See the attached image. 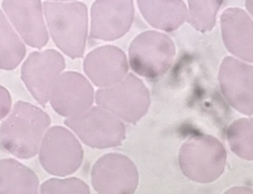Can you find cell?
<instances>
[{"label": "cell", "mask_w": 253, "mask_h": 194, "mask_svg": "<svg viewBox=\"0 0 253 194\" xmlns=\"http://www.w3.org/2000/svg\"><path fill=\"white\" fill-rule=\"evenodd\" d=\"M91 182L97 194H134L139 183V173L126 156L107 154L94 164Z\"/></svg>", "instance_id": "8"}, {"label": "cell", "mask_w": 253, "mask_h": 194, "mask_svg": "<svg viewBox=\"0 0 253 194\" xmlns=\"http://www.w3.org/2000/svg\"><path fill=\"white\" fill-rule=\"evenodd\" d=\"M85 74L99 88H109L126 77L128 64L126 55L116 46L96 48L84 61Z\"/></svg>", "instance_id": "14"}, {"label": "cell", "mask_w": 253, "mask_h": 194, "mask_svg": "<svg viewBox=\"0 0 253 194\" xmlns=\"http://www.w3.org/2000/svg\"><path fill=\"white\" fill-rule=\"evenodd\" d=\"M218 80L231 106L246 116L253 115V66L227 57L222 62Z\"/></svg>", "instance_id": "11"}, {"label": "cell", "mask_w": 253, "mask_h": 194, "mask_svg": "<svg viewBox=\"0 0 253 194\" xmlns=\"http://www.w3.org/2000/svg\"><path fill=\"white\" fill-rule=\"evenodd\" d=\"M11 96L8 93L7 89L4 87H1V119L3 120L4 116H7L9 111L11 110Z\"/></svg>", "instance_id": "22"}, {"label": "cell", "mask_w": 253, "mask_h": 194, "mask_svg": "<svg viewBox=\"0 0 253 194\" xmlns=\"http://www.w3.org/2000/svg\"><path fill=\"white\" fill-rule=\"evenodd\" d=\"M134 17L133 1H95L91 7L90 39H120L129 31Z\"/></svg>", "instance_id": "12"}, {"label": "cell", "mask_w": 253, "mask_h": 194, "mask_svg": "<svg viewBox=\"0 0 253 194\" xmlns=\"http://www.w3.org/2000/svg\"><path fill=\"white\" fill-rule=\"evenodd\" d=\"M137 4L149 25L165 32L175 31L187 20L183 1H137Z\"/></svg>", "instance_id": "16"}, {"label": "cell", "mask_w": 253, "mask_h": 194, "mask_svg": "<svg viewBox=\"0 0 253 194\" xmlns=\"http://www.w3.org/2000/svg\"><path fill=\"white\" fill-rule=\"evenodd\" d=\"M41 1H3L2 9L16 31L29 46L42 48L49 35L42 16Z\"/></svg>", "instance_id": "13"}, {"label": "cell", "mask_w": 253, "mask_h": 194, "mask_svg": "<svg viewBox=\"0 0 253 194\" xmlns=\"http://www.w3.org/2000/svg\"><path fill=\"white\" fill-rule=\"evenodd\" d=\"M95 92L83 75L67 71L60 76L53 87L49 103L62 116L73 118L91 109Z\"/></svg>", "instance_id": "10"}, {"label": "cell", "mask_w": 253, "mask_h": 194, "mask_svg": "<svg viewBox=\"0 0 253 194\" xmlns=\"http://www.w3.org/2000/svg\"><path fill=\"white\" fill-rule=\"evenodd\" d=\"M65 60L55 50L30 54L21 69V78L36 101L42 107L49 101L54 85L63 74Z\"/></svg>", "instance_id": "9"}, {"label": "cell", "mask_w": 253, "mask_h": 194, "mask_svg": "<svg viewBox=\"0 0 253 194\" xmlns=\"http://www.w3.org/2000/svg\"><path fill=\"white\" fill-rule=\"evenodd\" d=\"M40 194H90L88 185L78 178L50 179L40 187Z\"/></svg>", "instance_id": "21"}, {"label": "cell", "mask_w": 253, "mask_h": 194, "mask_svg": "<svg viewBox=\"0 0 253 194\" xmlns=\"http://www.w3.org/2000/svg\"><path fill=\"white\" fill-rule=\"evenodd\" d=\"M222 1H188L187 22L200 32L212 29Z\"/></svg>", "instance_id": "20"}, {"label": "cell", "mask_w": 253, "mask_h": 194, "mask_svg": "<svg viewBox=\"0 0 253 194\" xmlns=\"http://www.w3.org/2000/svg\"><path fill=\"white\" fill-rule=\"evenodd\" d=\"M49 125L50 118L44 111L31 103L18 102L1 123L2 149L18 159H31L40 151Z\"/></svg>", "instance_id": "1"}, {"label": "cell", "mask_w": 253, "mask_h": 194, "mask_svg": "<svg viewBox=\"0 0 253 194\" xmlns=\"http://www.w3.org/2000/svg\"><path fill=\"white\" fill-rule=\"evenodd\" d=\"M95 102L121 120L135 124L148 112L151 100L143 81L129 73L114 86L97 90Z\"/></svg>", "instance_id": "4"}, {"label": "cell", "mask_w": 253, "mask_h": 194, "mask_svg": "<svg viewBox=\"0 0 253 194\" xmlns=\"http://www.w3.org/2000/svg\"><path fill=\"white\" fill-rule=\"evenodd\" d=\"M64 124L93 149L118 147L126 137L123 120L99 106L92 107L78 116L67 118Z\"/></svg>", "instance_id": "6"}, {"label": "cell", "mask_w": 253, "mask_h": 194, "mask_svg": "<svg viewBox=\"0 0 253 194\" xmlns=\"http://www.w3.org/2000/svg\"><path fill=\"white\" fill-rule=\"evenodd\" d=\"M0 67L4 71H12L24 59L26 48L2 11L0 12Z\"/></svg>", "instance_id": "18"}, {"label": "cell", "mask_w": 253, "mask_h": 194, "mask_svg": "<svg viewBox=\"0 0 253 194\" xmlns=\"http://www.w3.org/2000/svg\"><path fill=\"white\" fill-rule=\"evenodd\" d=\"M0 164V194H38L39 179L32 170L13 159Z\"/></svg>", "instance_id": "17"}, {"label": "cell", "mask_w": 253, "mask_h": 194, "mask_svg": "<svg viewBox=\"0 0 253 194\" xmlns=\"http://www.w3.org/2000/svg\"><path fill=\"white\" fill-rule=\"evenodd\" d=\"M229 144L237 155L253 160V118L236 120L227 130Z\"/></svg>", "instance_id": "19"}, {"label": "cell", "mask_w": 253, "mask_h": 194, "mask_svg": "<svg viewBox=\"0 0 253 194\" xmlns=\"http://www.w3.org/2000/svg\"><path fill=\"white\" fill-rule=\"evenodd\" d=\"M246 6L247 10L249 11L250 13L253 17V1H246Z\"/></svg>", "instance_id": "23"}, {"label": "cell", "mask_w": 253, "mask_h": 194, "mask_svg": "<svg viewBox=\"0 0 253 194\" xmlns=\"http://www.w3.org/2000/svg\"><path fill=\"white\" fill-rule=\"evenodd\" d=\"M84 150L78 139L65 127H50L42 139L39 161L47 173L65 177L81 166Z\"/></svg>", "instance_id": "7"}, {"label": "cell", "mask_w": 253, "mask_h": 194, "mask_svg": "<svg viewBox=\"0 0 253 194\" xmlns=\"http://www.w3.org/2000/svg\"><path fill=\"white\" fill-rule=\"evenodd\" d=\"M42 4L49 34L56 45L73 59L83 57L88 37L87 6L82 2L45 1Z\"/></svg>", "instance_id": "2"}, {"label": "cell", "mask_w": 253, "mask_h": 194, "mask_svg": "<svg viewBox=\"0 0 253 194\" xmlns=\"http://www.w3.org/2000/svg\"><path fill=\"white\" fill-rule=\"evenodd\" d=\"M175 52L174 43L169 36L155 31L142 32L129 46L131 69L144 78L162 77L172 66Z\"/></svg>", "instance_id": "5"}, {"label": "cell", "mask_w": 253, "mask_h": 194, "mask_svg": "<svg viewBox=\"0 0 253 194\" xmlns=\"http://www.w3.org/2000/svg\"><path fill=\"white\" fill-rule=\"evenodd\" d=\"M225 159L223 145L216 138L201 134L184 143L179 151V164L190 180L208 183L221 175Z\"/></svg>", "instance_id": "3"}, {"label": "cell", "mask_w": 253, "mask_h": 194, "mask_svg": "<svg viewBox=\"0 0 253 194\" xmlns=\"http://www.w3.org/2000/svg\"><path fill=\"white\" fill-rule=\"evenodd\" d=\"M222 38L227 50L242 60L253 63V21L246 11L229 8L220 18Z\"/></svg>", "instance_id": "15"}]
</instances>
